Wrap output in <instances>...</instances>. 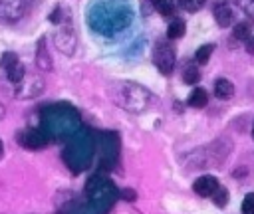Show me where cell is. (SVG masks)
I'll return each mask as SVG.
<instances>
[{
    "label": "cell",
    "instance_id": "cell-1",
    "mask_svg": "<svg viewBox=\"0 0 254 214\" xmlns=\"http://www.w3.org/2000/svg\"><path fill=\"white\" fill-rule=\"evenodd\" d=\"M153 61L157 65V69L163 73V75H169L175 67V61H177V54H175V48L169 44V42H159L155 46V54H153Z\"/></svg>",
    "mask_w": 254,
    "mask_h": 214
},
{
    "label": "cell",
    "instance_id": "cell-2",
    "mask_svg": "<svg viewBox=\"0 0 254 214\" xmlns=\"http://www.w3.org/2000/svg\"><path fill=\"white\" fill-rule=\"evenodd\" d=\"M54 42H56V48L64 54H73L75 50V32L71 30V26H64L58 30V34L54 36Z\"/></svg>",
    "mask_w": 254,
    "mask_h": 214
},
{
    "label": "cell",
    "instance_id": "cell-3",
    "mask_svg": "<svg viewBox=\"0 0 254 214\" xmlns=\"http://www.w3.org/2000/svg\"><path fill=\"white\" fill-rule=\"evenodd\" d=\"M30 0H0V18L16 20L26 12Z\"/></svg>",
    "mask_w": 254,
    "mask_h": 214
},
{
    "label": "cell",
    "instance_id": "cell-4",
    "mask_svg": "<svg viewBox=\"0 0 254 214\" xmlns=\"http://www.w3.org/2000/svg\"><path fill=\"white\" fill-rule=\"evenodd\" d=\"M18 143L28 147V149H42L46 143H48V137L42 133V131H36V129H28V131H22L18 135Z\"/></svg>",
    "mask_w": 254,
    "mask_h": 214
},
{
    "label": "cell",
    "instance_id": "cell-5",
    "mask_svg": "<svg viewBox=\"0 0 254 214\" xmlns=\"http://www.w3.org/2000/svg\"><path fill=\"white\" fill-rule=\"evenodd\" d=\"M218 186H220V184H218V180H216L212 174H202V176H198V178L194 180V184H192L194 192H196L198 196H202V198L212 196Z\"/></svg>",
    "mask_w": 254,
    "mask_h": 214
},
{
    "label": "cell",
    "instance_id": "cell-6",
    "mask_svg": "<svg viewBox=\"0 0 254 214\" xmlns=\"http://www.w3.org/2000/svg\"><path fill=\"white\" fill-rule=\"evenodd\" d=\"M212 14H214V20H216V24H218L220 28H228V26H232V22H234L232 8H230L226 2H218V4L214 6Z\"/></svg>",
    "mask_w": 254,
    "mask_h": 214
},
{
    "label": "cell",
    "instance_id": "cell-7",
    "mask_svg": "<svg viewBox=\"0 0 254 214\" xmlns=\"http://www.w3.org/2000/svg\"><path fill=\"white\" fill-rule=\"evenodd\" d=\"M214 95H216L218 99H230V97L234 95V85H232V81L226 79V77H218V79L214 81Z\"/></svg>",
    "mask_w": 254,
    "mask_h": 214
},
{
    "label": "cell",
    "instance_id": "cell-8",
    "mask_svg": "<svg viewBox=\"0 0 254 214\" xmlns=\"http://www.w3.org/2000/svg\"><path fill=\"white\" fill-rule=\"evenodd\" d=\"M36 63H38V67L44 69V71H50V69H52V59H50V54H48V50H46V40H44V38H42L40 44H38Z\"/></svg>",
    "mask_w": 254,
    "mask_h": 214
},
{
    "label": "cell",
    "instance_id": "cell-9",
    "mask_svg": "<svg viewBox=\"0 0 254 214\" xmlns=\"http://www.w3.org/2000/svg\"><path fill=\"white\" fill-rule=\"evenodd\" d=\"M187 103H189L190 107H194V109H202V107L208 103V93H206L202 87H194L192 93L189 95Z\"/></svg>",
    "mask_w": 254,
    "mask_h": 214
},
{
    "label": "cell",
    "instance_id": "cell-10",
    "mask_svg": "<svg viewBox=\"0 0 254 214\" xmlns=\"http://www.w3.org/2000/svg\"><path fill=\"white\" fill-rule=\"evenodd\" d=\"M185 30H187L185 20L173 18V20L169 22V26H167V38H169V40H179V38L185 36Z\"/></svg>",
    "mask_w": 254,
    "mask_h": 214
},
{
    "label": "cell",
    "instance_id": "cell-11",
    "mask_svg": "<svg viewBox=\"0 0 254 214\" xmlns=\"http://www.w3.org/2000/svg\"><path fill=\"white\" fill-rule=\"evenodd\" d=\"M6 75H8V79H10L14 85H18V83L24 79V75H26V67H24V63H22V61H16L12 67L6 69Z\"/></svg>",
    "mask_w": 254,
    "mask_h": 214
},
{
    "label": "cell",
    "instance_id": "cell-12",
    "mask_svg": "<svg viewBox=\"0 0 254 214\" xmlns=\"http://www.w3.org/2000/svg\"><path fill=\"white\" fill-rule=\"evenodd\" d=\"M212 52H214V44H204V46H200V48L196 50V54H194V61L200 63V65H204V63L210 59Z\"/></svg>",
    "mask_w": 254,
    "mask_h": 214
},
{
    "label": "cell",
    "instance_id": "cell-13",
    "mask_svg": "<svg viewBox=\"0 0 254 214\" xmlns=\"http://www.w3.org/2000/svg\"><path fill=\"white\" fill-rule=\"evenodd\" d=\"M151 4L163 16H171L173 10H175V0H151Z\"/></svg>",
    "mask_w": 254,
    "mask_h": 214
},
{
    "label": "cell",
    "instance_id": "cell-14",
    "mask_svg": "<svg viewBox=\"0 0 254 214\" xmlns=\"http://www.w3.org/2000/svg\"><path fill=\"white\" fill-rule=\"evenodd\" d=\"M206 4V0H177V6L183 8L185 12H198L202 6Z\"/></svg>",
    "mask_w": 254,
    "mask_h": 214
},
{
    "label": "cell",
    "instance_id": "cell-15",
    "mask_svg": "<svg viewBox=\"0 0 254 214\" xmlns=\"http://www.w3.org/2000/svg\"><path fill=\"white\" fill-rule=\"evenodd\" d=\"M250 34H252V30H250V24L248 22H238L234 26V30H232V36L236 40H244V42L250 38Z\"/></svg>",
    "mask_w": 254,
    "mask_h": 214
},
{
    "label": "cell",
    "instance_id": "cell-16",
    "mask_svg": "<svg viewBox=\"0 0 254 214\" xmlns=\"http://www.w3.org/2000/svg\"><path fill=\"white\" fill-rule=\"evenodd\" d=\"M198 79H200V71H198V67H194V65H187V69L183 71V81L189 83V85H194V83H198Z\"/></svg>",
    "mask_w": 254,
    "mask_h": 214
},
{
    "label": "cell",
    "instance_id": "cell-17",
    "mask_svg": "<svg viewBox=\"0 0 254 214\" xmlns=\"http://www.w3.org/2000/svg\"><path fill=\"white\" fill-rule=\"evenodd\" d=\"M210 198L214 200V204H216V206H224V204L228 202V190H226L224 186H218V188H216V192H214Z\"/></svg>",
    "mask_w": 254,
    "mask_h": 214
},
{
    "label": "cell",
    "instance_id": "cell-18",
    "mask_svg": "<svg viewBox=\"0 0 254 214\" xmlns=\"http://www.w3.org/2000/svg\"><path fill=\"white\" fill-rule=\"evenodd\" d=\"M16 61H20V59H18V55H16L14 52H6V54L0 57V67L8 69V67H12Z\"/></svg>",
    "mask_w": 254,
    "mask_h": 214
},
{
    "label": "cell",
    "instance_id": "cell-19",
    "mask_svg": "<svg viewBox=\"0 0 254 214\" xmlns=\"http://www.w3.org/2000/svg\"><path fill=\"white\" fill-rule=\"evenodd\" d=\"M242 214H254V194H248L242 202Z\"/></svg>",
    "mask_w": 254,
    "mask_h": 214
},
{
    "label": "cell",
    "instance_id": "cell-20",
    "mask_svg": "<svg viewBox=\"0 0 254 214\" xmlns=\"http://www.w3.org/2000/svg\"><path fill=\"white\" fill-rule=\"evenodd\" d=\"M246 50H248V54L254 55V34H250V38L246 40Z\"/></svg>",
    "mask_w": 254,
    "mask_h": 214
},
{
    "label": "cell",
    "instance_id": "cell-21",
    "mask_svg": "<svg viewBox=\"0 0 254 214\" xmlns=\"http://www.w3.org/2000/svg\"><path fill=\"white\" fill-rule=\"evenodd\" d=\"M244 10H246V14H248V16L254 20V0H250V2L244 6Z\"/></svg>",
    "mask_w": 254,
    "mask_h": 214
},
{
    "label": "cell",
    "instance_id": "cell-22",
    "mask_svg": "<svg viewBox=\"0 0 254 214\" xmlns=\"http://www.w3.org/2000/svg\"><path fill=\"white\" fill-rule=\"evenodd\" d=\"M123 198H125V200H127V198H129V200H135V190H131V188L127 190V188H125V190H123Z\"/></svg>",
    "mask_w": 254,
    "mask_h": 214
},
{
    "label": "cell",
    "instance_id": "cell-23",
    "mask_svg": "<svg viewBox=\"0 0 254 214\" xmlns=\"http://www.w3.org/2000/svg\"><path fill=\"white\" fill-rule=\"evenodd\" d=\"M4 115H6V109H4V105L0 103V121H2V117H4Z\"/></svg>",
    "mask_w": 254,
    "mask_h": 214
},
{
    "label": "cell",
    "instance_id": "cell-24",
    "mask_svg": "<svg viewBox=\"0 0 254 214\" xmlns=\"http://www.w3.org/2000/svg\"><path fill=\"white\" fill-rule=\"evenodd\" d=\"M2 155H4V145H2V141H0V159H2Z\"/></svg>",
    "mask_w": 254,
    "mask_h": 214
},
{
    "label": "cell",
    "instance_id": "cell-25",
    "mask_svg": "<svg viewBox=\"0 0 254 214\" xmlns=\"http://www.w3.org/2000/svg\"><path fill=\"white\" fill-rule=\"evenodd\" d=\"M252 137H254V127H252Z\"/></svg>",
    "mask_w": 254,
    "mask_h": 214
}]
</instances>
